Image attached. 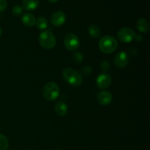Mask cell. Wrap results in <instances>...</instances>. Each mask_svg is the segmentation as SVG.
Instances as JSON below:
<instances>
[{
    "label": "cell",
    "mask_w": 150,
    "mask_h": 150,
    "mask_svg": "<svg viewBox=\"0 0 150 150\" xmlns=\"http://www.w3.org/2000/svg\"><path fill=\"white\" fill-rule=\"evenodd\" d=\"M118 42L112 36L105 35L99 41V48L104 54H111L117 50Z\"/></svg>",
    "instance_id": "cell-1"
},
{
    "label": "cell",
    "mask_w": 150,
    "mask_h": 150,
    "mask_svg": "<svg viewBox=\"0 0 150 150\" xmlns=\"http://www.w3.org/2000/svg\"><path fill=\"white\" fill-rule=\"evenodd\" d=\"M62 77L67 83L76 87L80 86L83 81L80 73L70 67H67L63 70Z\"/></svg>",
    "instance_id": "cell-2"
},
{
    "label": "cell",
    "mask_w": 150,
    "mask_h": 150,
    "mask_svg": "<svg viewBox=\"0 0 150 150\" xmlns=\"http://www.w3.org/2000/svg\"><path fill=\"white\" fill-rule=\"evenodd\" d=\"M38 40H39L40 45L42 48L47 50L54 48L57 43V40H56L54 35L51 31L48 30H45L41 32L39 38H38Z\"/></svg>",
    "instance_id": "cell-3"
},
{
    "label": "cell",
    "mask_w": 150,
    "mask_h": 150,
    "mask_svg": "<svg viewBox=\"0 0 150 150\" xmlns=\"http://www.w3.org/2000/svg\"><path fill=\"white\" fill-rule=\"evenodd\" d=\"M42 95L48 101H54L59 95V88L54 82H48L44 86Z\"/></svg>",
    "instance_id": "cell-4"
},
{
    "label": "cell",
    "mask_w": 150,
    "mask_h": 150,
    "mask_svg": "<svg viewBox=\"0 0 150 150\" xmlns=\"http://www.w3.org/2000/svg\"><path fill=\"white\" fill-rule=\"evenodd\" d=\"M65 48L69 51H76L80 46V40L74 33H68L64 39Z\"/></svg>",
    "instance_id": "cell-5"
},
{
    "label": "cell",
    "mask_w": 150,
    "mask_h": 150,
    "mask_svg": "<svg viewBox=\"0 0 150 150\" xmlns=\"http://www.w3.org/2000/svg\"><path fill=\"white\" fill-rule=\"evenodd\" d=\"M136 35L134 30L129 27H124L119 30L117 33V38L121 42L128 43L134 40Z\"/></svg>",
    "instance_id": "cell-6"
},
{
    "label": "cell",
    "mask_w": 150,
    "mask_h": 150,
    "mask_svg": "<svg viewBox=\"0 0 150 150\" xmlns=\"http://www.w3.org/2000/svg\"><path fill=\"white\" fill-rule=\"evenodd\" d=\"M111 83V77L108 73H101L96 80V84L99 89H105L109 87Z\"/></svg>",
    "instance_id": "cell-7"
},
{
    "label": "cell",
    "mask_w": 150,
    "mask_h": 150,
    "mask_svg": "<svg viewBox=\"0 0 150 150\" xmlns=\"http://www.w3.org/2000/svg\"><path fill=\"white\" fill-rule=\"evenodd\" d=\"M128 55L125 51H120L114 57V64L118 68H124L128 64Z\"/></svg>",
    "instance_id": "cell-8"
},
{
    "label": "cell",
    "mask_w": 150,
    "mask_h": 150,
    "mask_svg": "<svg viewBox=\"0 0 150 150\" xmlns=\"http://www.w3.org/2000/svg\"><path fill=\"white\" fill-rule=\"evenodd\" d=\"M50 21L53 26H61L66 21V15L62 11L54 12L50 18Z\"/></svg>",
    "instance_id": "cell-9"
},
{
    "label": "cell",
    "mask_w": 150,
    "mask_h": 150,
    "mask_svg": "<svg viewBox=\"0 0 150 150\" xmlns=\"http://www.w3.org/2000/svg\"><path fill=\"white\" fill-rule=\"evenodd\" d=\"M113 97L111 94L108 91H102L99 92L97 96V100L101 105H108L111 103Z\"/></svg>",
    "instance_id": "cell-10"
},
{
    "label": "cell",
    "mask_w": 150,
    "mask_h": 150,
    "mask_svg": "<svg viewBox=\"0 0 150 150\" xmlns=\"http://www.w3.org/2000/svg\"><path fill=\"white\" fill-rule=\"evenodd\" d=\"M54 110H55V112L57 115L62 117V116H64L67 113L68 107H67V104L63 102V101H58L55 104Z\"/></svg>",
    "instance_id": "cell-11"
},
{
    "label": "cell",
    "mask_w": 150,
    "mask_h": 150,
    "mask_svg": "<svg viewBox=\"0 0 150 150\" xmlns=\"http://www.w3.org/2000/svg\"><path fill=\"white\" fill-rule=\"evenodd\" d=\"M21 21L23 23V25H25L27 27H32L35 24L36 19H35L34 15H32V13H26L22 16Z\"/></svg>",
    "instance_id": "cell-12"
},
{
    "label": "cell",
    "mask_w": 150,
    "mask_h": 150,
    "mask_svg": "<svg viewBox=\"0 0 150 150\" xmlns=\"http://www.w3.org/2000/svg\"><path fill=\"white\" fill-rule=\"evenodd\" d=\"M137 29L142 33H146L149 30V23L146 19L139 18L137 21Z\"/></svg>",
    "instance_id": "cell-13"
},
{
    "label": "cell",
    "mask_w": 150,
    "mask_h": 150,
    "mask_svg": "<svg viewBox=\"0 0 150 150\" xmlns=\"http://www.w3.org/2000/svg\"><path fill=\"white\" fill-rule=\"evenodd\" d=\"M40 0H23V7L26 10L32 11L38 8Z\"/></svg>",
    "instance_id": "cell-14"
},
{
    "label": "cell",
    "mask_w": 150,
    "mask_h": 150,
    "mask_svg": "<svg viewBox=\"0 0 150 150\" xmlns=\"http://www.w3.org/2000/svg\"><path fill=\"white\" fill-rule=\"evenodd\" d=\"M88 33L92 38H98L100 36L101 30L98 25L92 24L88 28Z\"/></svg>",
    "instance_id": "cell-15"
},
{
    "label": "cell",
    "mask_w": 150,
    "mask_h": 150,
    "mask_svg": "<svg viewBox=\"0 0 150 150\" xmlns=\"http://www.w3.org/2000/svg\"><path fill=\"white\" fill-rule=\"evenodd\" d=\"M35 24H36L37 28L38 29H40V30H45V29H46L48 28V21L43 16H40V17L38 18L36 20Z\"/></svg>",
    "instance_id": "cell-16"
},
{
    "label": "cell",
    "mask_w": 150,
    "mask_h": 150,
    "mask_svg": "<svg viewBox=\"0 0 150 150\" xmlns=\"http://www.w3.org/2000/svg\"><path fill=\"white\" fill-rule=\"evenodd\" d=\"M8 140L4 135L0 133V150H7L8 148Z\"/></svg>",
    "instance_id": "cell-17"
},
{
    "label": "cell",
    "mask_w": 150,
    "mask_h": 150,
    "mask_svg": "<svg viewBox=\"0 0 150 150\" xmlns=\"http://www.w3.org/2000/svg\"><path fill=\"white\" fill-rule=\"evenodd\" d=\"M83 59V56L79 51H76L73 54V61L76 64H80Z\"/></svg>",
    "instance_id": "cell-18"
},
{
    "label": "cell",
    "mask_w": 150,
    "mask_h": 150,
    "mask_svg": "<svg viewBox=\"0 0 150 150\" xmlns=\"http://www.w3.org/2000/svg\"><path fill=\"white\" fill-rule=\"evenodd\" d=\"M22 13H23V8L20 5H16L12 10V14L15 17H18L22 14Z\"/></svg>",
    "instance_id": "cell-19"
},
{
    "label": "cell",
    "mask_w": 150,
    "mask_h": 150,
    "mask_svg": "<svg viewBox=\"0 0 150 150\" xmlns=\"http://www.w3.org/2000/svg\"><path fill=\"white\" fill-rule=\"evenodd\" d=\"M110 67H111V64H110L109 62L106 61V60H104V61H103L102 62H101L100 68L103 72L108 71Z\"/></svg>",
    "instance_id": "cell-20"
},
{
    "label": "cell",
    "mask_w": 150,
    "mask_h": 150,
    "mask_svg": "<svg viewBox=\"0 0 150 150\" xmlns=\"http://www.w3.org/2000/svg\"><path fill=\"white\" fill-rule=\"evenodd\" d=\"M81 71L82 74L84 75V76H89L92 72V69L89 66H84V67H82Z\"/></svg>",
    "instance_id": "cell-21"
},
{
    "label": "cell",
    "mask_w": 150,
    "mask_h": 150,
    "mask_svg": "<svg viewBox=\"0 0 150 150\" xmlns=\"http://www.w3.org/2000/svg\"><path fill=\"white\" fill-rule=\"evenodd\" d=\"M7 1L6 0H0V12H3L7 8Z\"/></svg>",
    "instance_id": "cell-22"
},
{
    "label": "cell",
    "mask_w": 150,
    "mask_h": 150,
    "mask_svg": "<svg viewBox=\"0 0 150 150\" xmlns=\"http://www.w3.org/2000/svg\"><path fill=\"white\" fill-rule=\"evenodd\" d=\"M135 40H136L137 42H141V41L143 40V36L141 35H136V36H135Z\"/></svg>",
    "instance_id": "cell-23"
},
{
    "label": "cell",
    "mask_w": 150,
    "mask_h": 150,
    "mask_svg": "<svg viewBox=\"0 0 150 150\" xmlns=\"http://www.w3.org/2000/svg\"><path fill=\"white\" fill-rule=\"evenodd\" d=\"M48 1H51V2H52V3H55V2H57L59 0H48Z\"/></svg>",
    "instance_id": "cell-24"
},
{
    "label": "cell",
    "mask_w": 150,
    "mask_h": 150,
    "mask_svg": "<svg viewBox=\"0 0 150 150\" xmlns=\"http://www.w3.org/2000/svg\"><path fill=\"white\" fill-rule=\"evenodd\" d=\"M2 33H3V30H2V29H1V26H0V37L2 35Z\"/></svg>",
    "instance_id": "cell-25"
},
{
    "label": "cell",
    "mask_w": 150,
    "mask_h": 150,
    "mask_svg": "<svg viewBox=\"0 0 150 150\" xmlns=\"http://www.w3.org/2000/svg\"><path fill=\"white\" fill-rule=\"evenodd\" d=\"M57 150H62V149H57Z\"/></svg>",
    "instance_id": "cell-26"
}]
</instances>
